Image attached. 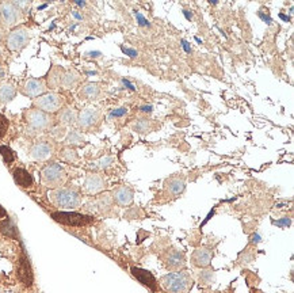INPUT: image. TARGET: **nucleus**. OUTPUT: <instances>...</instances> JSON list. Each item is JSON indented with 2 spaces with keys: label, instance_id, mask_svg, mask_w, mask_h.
Returning a JSON list of instances; mask_svg holds the SVG:
<instances>
[{
  "label": "nucleus",
  "instance_id": "48",
  "mask_svg": "<svg viewBox=\"0 0 294 293\" xmlns=\"http://www.w3.org/2000/svg\"><path fill=\"white\" fill-rule=\"evenodd\" d=\"M0 72H1V71H0Z\"/></svg>",
  "mask_w": 294,
  "mask_h": 293
},
{
  "label": "nucleus",
  "instance_id": "29",
  "mask_svg": "<svg viewBox=\"0 0 294 293\" xmlns=\"http://www.w3.org/2000/svg\"><path fill=\"white\" fill-rule=\"evenodd\" d=\"M0 154H1V158H3L5 164H9V163H12L15 160L14 152H12V150L9 146H0Z\"/></svg>",
  "mask_w": 294,
  "mask_h": 293
},
{
  "label": "nucleus",
  "instance_id": "34",
  "mask_svg": "<svg viewBox=\"0 0 294 293\" xmlns=\"http://www.w3.org/2000/svg\"><path fill=\"white\" fill-rule=\"evenodd\" d=\"M125 114H128V109L126 108H119L111 112V117H122Z\"/></svg>",
  "mask_w": 294,
  "mask_h": 293
},
{
  "label": "nucleus",
  "instance_id": "23",
  "mask_svg": "<svg viewBox=\"0 0 294 293\" xmlns=\"http://www.w3.org/2000/svg\"><path fill=\"white\" fill-rule=\"evenodd\" d=\"M60 121H61L62 125H73L77 121V113L72 108H65L60 113Z\"/></svg>",
  "mask_w": 294,
  "mask_h": 293
},
{
  "label": "nucleus",
  "instance_id": "28",
  "mask_svg": "<svg viewBox=\"0 0 294 293\" xmlns=\"http://www.w3.org/2000/svg\"><path fill=\"white\" fill-rule=\"evenodd\" d=\"M214 281V272L212 269H205L201 274H199V284L208 286Z\"/></svg>",
  "mask_w": 294,
  "mask_h": 293
},
{
  "label": "nucleus",
  "instance_id": "11",
  "mask_svg": "<svg viewBox=\"0 0 294 293\" xmlns=\"http://www.w3.org/2000/svg\"><path fill=\"white\" fill-rule=\"evenodd\" d=\"M53 154V146L47 142H38L30 148V156L34 160H46Z\"/></svg>",
  "mask_w": 294,
  "mask_h": 293
},
{
  "label": "nucleus",
  "instance_id": "20",
  "mask_svg": "<svg viewBox=\"0 0 294 293\" xmlns=\"http://www.w3.org/2000/svg\"><path fill=\"white\" fill-rule=\"evenodd\" d=\"M100 94V86L98 83H87L79 91V96L83 100H96Z\"/></svg>",
  "mask_w": 294,
  "mask_h": 293
},
{
  "label": "nucleus",
  "instance_id": "42",
  "mask_svg": "<svg viewBox=\"0 0 294 293\" xmlns=\"http://www.w3.org/2000/svg\"><path fill=\"white\" fill-rule=\"evenodd\" d=\"M123 84H126L129 87V88H130V90H136V88H134V86L133 84H130V83H129L128 80H123Z\"/></svg>",
  "mask_w": 294,
  "mask_h": 293
},
{
  "label": "nucleus",
  "instance_id": "13",
  "mask_svg": "<svg viewBox=\"0 0 294 293\" xmlns=\"http://www.w3.org/2000/svg\"><path fill=\"white\" fill-rule=\"evenodd\" d=\"M133 190L129 186H118L113 192V201L118 204L119 206H128L133 201Z\"/></svg>",
  "mask_w": 294,
  "mask_h": 293
},
{
  "label": "nucleus",
  "instance_id": "9",
  "mask_svg": "<svg viewBox=\"0 0 294 293\" xmlns=\"http://www.w3.org/2000/svg\"><path fill=\"white\" fill-rule=\"evenodd\" d=\"M0 15L3 18L5 26H14V24H16V22H19L22 12H20L16 3L5 2V3L0 4Z\"/></svg>",
  "mask_w": 294,
  "mask_h": 293
},
{
  "label": "nucleus",
  "instance_id": "24",
  "mask_svg": "<svg viewBox=\"0 0 294 293\" xmlns=\"http://www.w3.org/2000/svg\"><path fill=\"white\" fill-rule=\"evenodd\" d=\"M0 230L4 234L5 236L12 238V239H16L18 238V231H16V227L15 224L9 218H5L4 222L0 224Z\"/></svg>",
  "mask_w": 294,
  "mask_h": 293
},
{
  "label": "nucleus",
  "instance_id": "19",
  "mask_svg": "<svg viewBox=\"0 0 294 293\" xmlns=\"http://www.w3.org/2000/svg\"><path fill=\"white\" fill-rule=\"evenodd\" d=\"M14 180L16 184H19L20 188H24V189L31 188L34 184L33 176L30 175V172L24 168H20V167L14 170Z\"/></svg>",
  "mask_w": 294,
  "mask_h": 293
},
{
  "label": "nucleus",
  "instance_id": "41",
  "mask_svg": "<svg viewBox=\"0 0 294 293\" xmlns=\"http://www.w3.org/2000/svg\"><path fill=\"white\" fill-rule=\"evenodd\" d=\"M141 112H147V113H151V112H152V106H142Z\"/></svg>",
  "mask_w": 294,
  "mask_h": 293
},
{
  "label": "nucleus",
  "instance_id": "1",
  "mask_svg": "<svg viewBox=\"0 0 294 293\" xmlns=\"http://www.w3.org/2000/svg\"><path fill=\"white\" fill-rule=\"evenodd\" d=\"M160 284L170 293H189L190 289L193 288V278L187 272H178L163 276Z\"/></svg>",
  "mask_w": 294,
  "mask_h": 293
},
{
  "label": "nucleus",
  "instance_id": "22",
  "mask_svg": "<svg viewBox=\"0 0 294 293\" xmlns=\"http://www.w3.org/2000/svg\"><path fill=\"white\" fill-rule=\"evenodd\" d=\"M80 82V75L75 71H66L61 76V86L65 88H73L79 84Z\"/></svg>",
  "mask_w": 294,
  "mask_h": 293
},
{
  "label": "nucleus",
  "instance_id": "40",
  "mask_svg": "<svg viewBox=\"0 0 294 293\" xmlns=\"http://www.w3.org/2000/svg\"><path fill=\"white\" fill-rule=\"evenodd\" d=\"M5 216H7V213H5L4 208H3V206H1V205H0V218H5Z\"/></svg>",
  "mask_w": 294,
  "mask_h": 293
},
{
  "label": "nucleus",
  "instance_id": "8",
  "mask_svg": "<svg viewBox=\"0 0 294 293\" xmlns=\"http://www.w3.org/2000/svg\"><path fill=\"white\" fill-rule=\"evenodd\" d=\"M100 121V112L98 109H84L77 114V126L80 129H91L96 126Z\"/></svg>",
  "mask_w": 294,
  "mask_h": 293
},
{
  "label": "nucleus",
  "instance_id": "32",
  "mask_svg": "<svg viewBox=\"0 0 294 293\" xmlns=\"http://www.w3.org/2000/svg\"><path fill=\"white\" fill-rule=\"evenodd\" d=\"M61 158L65 162L75 163V162L77 160V154H76L75 150H72V148H65V150L61 152Z\"/></svg>",
  "mask_w": 294,
  "mask_h": 293
},
{
  "label": "nucleus",
  "instance_id": "2",
  "mask_svg": "<svg viewBox=\"0 0 294 293\" xmlns=\"http://www.w3.org/2000/svg\"><path fill=\"white\" fill-rule=\"evenodd\" d=\"M50 201L57 208L62 209H73L77 208L81 204L80 194L73 189H66V188H58L54 189L49 194Z\"/></svg>",
  "mask_w": 294,
  "mask_h": 293
},
{
  "label": "nucleus",
  "instance_id": "44",
  "mask_svg": "<svg viewBox=\"0 0 294 293\" xmlns=\"http://www.w3.org/2000/svg\"><path fill=\"white\" fill-rule=\"evenodd\" d=\"M183 46H185L186 52H190V50H191V49H190V48H189V44L186 42V41H183Z\"/></svg>",
  "mask_w": 294,
  "mask_h": 293
},
{
  "label": "nucleus",
  "instance_id": "21",
  "mask_svg": "<svg viewBox=\"0 0 294 293\" xmlns=\"http://www.w3.org/2000/svg\"><path fill=\"white\" fill-rule=\"evenodd\" d=\"M16 95V88L11 83H1L0 84V106L8 104Z\"/></svg>",
  "mask_w": 294,
  "mask_h": 293
},
{
  "label": "nucleus",
  "instance_id": "6",
  "mask_svg": "<svg viewBox=\"0 0 294 293\" xmlns=\"http://www.w3.org/2000/svg\"><path fill=\"white\" fill-rule=\"evenodd\" d=\"M52 218L56 220L57 222H61L65 226H72V227H80L94 222V218L91 216H84L80 213L75 212H56L52 213Z\"/></svg>",
  "mask_w": 294,
  "mask_h": 293
},
{
  "label": "nucleus",
  "instance_id": "4",
  "mask_svg": "<svg viewBox=\"0 0 294 293\" xmlns=\"http://www.w3.org/2000/svg\"><path fill=\"white\" fill-rule=\"evenodd\" d=\"M24 118L27 121L28 128L34 132H41L46 130L52 125V117L47 113H43L38 109H28L24 113Z\"/></svg>",
  "mask_w": 294,
  "mask_h": 293
},
{
  "label": "nucleus",
  "instance_id": "27",
  "mask_svg": "<svg viewBox=\"0 0 294 293\" xmlns=\"http://www.w3.org/2000/svg\"><path fill=\"white\" fill-rule=\"evenodd\" d=\"M113 205V197L109 193H104L98 198V208L100 210H109Z\"/></svg>",
  "mask_w": 294,
  "mask_h": 293
},
{
  "label": "nucleus",
  "instance_id": "25",
  "mask_svg": "<svg viewBox=\"0 0 294 293\" xmlns=\"http://www.w3.org/2000/svg\"><path fill=\"white\" fill-rule=\"evenodd\" d=\"M65 142L68 146H81L84 142V138L81 136V133L79 130H71L66 136Z\"/></svg>",
  "mask_w": 294,
  "mask_h": 293
},
{
  "label": "nucleus",
  "instance_id": "47",
  "mask_svg": "<svg viewBox=\"0 0 294 293\" xmlns=\"http://www.w3.org/2000/svg\"><path fill=\"white\" fill-rule=\"evenodd\" d=\"M0 293H3V290H1V288H0Z\"/></svg>",
  "mask_w": 294,
  "mask_h": 293
},
{
  "label": "nucleus",
  "instance_id": "10",
  "mask_svg": "<svg viewBox=\"0 0 294 293\" xmlns=\"http://www.w3.org/2000/svg\"><path fill=\"white\" fill-rule=\"evenodd\" d=\"M45 91H46V84L41 79H28L24 82L23 88H22V92L30 98H38L45 94Z\"/></svg>",
  "mask_w": 294,
  "mask_h": 293
},
{
  "label": "nucleus",
  "instance_id": "35",
  "mask_svg": "<svg viewBox=\"0 0 294 293\" xmlns=\"http://www.w3.org/2000/svg\"><path fill=\"white\" fill-rule=\"evenodd\" d=\"M136 18L138 19V24H141V26H148V20L145 18H144V16H142L141 14H140V12H136Z\"/></svg>",
  "mask_w": 294,
  "mask_h": 293
},
{
  "label": "nucleus",
  "instance_id": "36",
  "mask_svg": "<svg viewBox=\"0 0 294 293\" xmlns=\"http://www.w3.org/2000/svg\"><path fill=\"white\" fill-rule=\"evenodd\" d=\"M121 49H122V52H125L126 53V54H128V56H130V57H136L137 56V52H136V50H133V49H128V48H121Z\"/></svg>",
  "mask_w": 294,
  "mask_h": 293
},
{
  "label": "nucleus",
  "instance_id": "16",
  "mask_svg": "<svg viewBox=\"0 0 294 293\" xmlns=\"http://www.w3.org/2000/svg\"><path fill=\"white\" fill-rule=\"evenodd\" d=\"M132 274L134 276L141 284H144L145 286H148V288H151L152 290L156 289V280H155L153 274L149 273L148 270L140 269V268H132Z\"/></svg>",
  "mask_w": 294,
  "mask_h": 293
},
{
  "label": "nucleus",
  "instance_id": "3",
  "mask_svg": "<svg viewBox=\"0 0 294 293\" xmlns=\"http://www.w3.org/2000/svg\"><path fill=\"white\" fill-rule=\"evenodd\" d=\"M66 180V172L62 168V166L52 163V164L43 167L41 171V182H42L46 188L50 189H58L60 186L64 184Z\"/></svg>",
  "mask_w": 294,
  "mask_h": 293
},
{
  "label": "nucleus",
  "instance_id": "18",
  "mask_svg": "<svg viewBox=\"0 0 294 293\" xmlns=\"http://www.w3.org/2000/svg\"><path fill=\"white\" fill-rule=\"evenodd\" d=\"M166 190L170 193V196H179L183 190H185V180L182 176H171L170 180L166 182Z\"/></svg>",
  "mask_w": 294,
  "mask_h": 293
},
{
  "label": "nucleus",
  "instance_id": "39",
  "mask_svg": "<svg viewBox=\"0 0 294 293\" xmlns=\"http://www.w3.org/2000/svg\"><path fill=\"white\" fill-rule=\"evenodd\" d=\"M87 56L94 57V58H96V57L100 56V52H90V53H87Z\"/></svg>",
  "mask_w": 294,
  "mask_h": 293
},
{
  "label": "nucleus",
  "instance_id": "46",
  "mask_svg": "<svg viewBox=\"0 0 294 293\" xmlns=\"http://www.w3.org/2000/svg\"><path fill=\"white\" fill-rule=\"evenodd\" d=\"M76 4H77V6H81V7H84L85 3H83V2H76Z\"/></svg>",
  "mask_w": 294,
  "mask_h": 293
},
{
  "label": "nucleus",
  "instance_id": "26",
  "mask_svg": "<svg viewBox=\"0 0 294 293\" xmlns=\"http://www.w3.org/2000/svg\"><path fill=\"white\" fill-rule=\"evenodd\" d=\"M62 70L61 68H54L52 70V72L49 74V78H47V83L50 87H57V86L61 84V76H62Z\"/></svg>",
  "mask_w": 294,
  "mask_h": 293
},
{
  "label": "nucleus",
  "instance_id": "30",
  "mask_svg": "<svg viewBox=\"0 0 294 293\" xmlns=\"http://www.w3.org/2000/svg\"><path fill=\"white\" fill-rule=\"evenodd\" d=\"M114 164V158L111 156H103L100 158L99 160H96L94 163V167L99 168V170H104V168H109L110 166Z\"/></svg>",
  "mask_w": 294,
  "mask_h": 293
},
{
  "label": "nucleus",
  "instance_id": "38",
  "mask_svg": "<svg viewBox=\"0 0 294 293\" xmlns=\"http://www.w3.org/2000/svg\"><path fill=\"white\" fill-rule=\"evenodd\" d=\"M54 132H57V133H54V136H57V138H58V136H60V138H61L62 134H64V128L56 129V130H54Z\"/></svg>",
  "mask_w": 294,
  "mask_h": 293
},
{
  "label": "nucleus",
  "instance_id": "15",
  "mask_svg": "<svg viewBox=\"0 0 294 293\" xmlns=\"http://www.w3.org/2000/svg\"><path fill=\"white\" fill-rule=\"evenodd\" d=\"M18 274L19 280H20L24 285L30 286V285L33 284V272H31V266H30V262H28L27 256H24V254L22 256V258H20Z\"/></svg>",
  "mask_w": 294,
  "mask_h": 293
},
{
  "label": "nucleus",
  "instance_id": "31",
  "mask_svg": "<svg viewBox=\"0 0 294 293\" xmlns=\"http://www.w3.org/2000/svg\"><path fill=\"white\" fill-rule=\"evenodd\" d=\"M134 129H136V132L141 133V134L148 133L151 130V121L149 120H140L134 125Z\"/></svg>",
  "mask_w": 294,
  "mask_h": 293
},
{
  "label": "nucleus",
  "instance_id": "45",
  "mask_svg": "<svg viewBox=\"0 0 294 293\" xmlns=\"http://www.w3.org/2000/svg\"><path fill=\"white\" fill-rule=\"evenodd\" d=\"M183 12H185L186 18H187V19H191V14H189L190 11H183Z\"/></svg>",
  "mask_w": 294,
  "mask_h": 293
},
{
  "label": "nucleus",
  "instance_id": "37",
  "mask_svg": "<svg viewBox=\"0 0 294 293\" xmlns=\"http://www.w3.org/2000/svg\"><path fill=\"white\" fill-rule=\"evenodd\" d=\"M275 224H277V226H289L290 220L289 218H285L282 222H275Z\"/></svg>",
  "mask_w": 294,
  "mask_h": 293
},
{
  "label": "nucleus",
  "instance_id": "33",
  "mask_svg": "<svg viewBox=\"0 0 294 293\" xmlns=\"http://www.w3.org/2000/svg\"><path fill=\"white\" fill-rule=\"evenodd\" d=\"M7 129H8V120L3 114H0V138H4Z\"/></svg>",
  "mask_w": 294,
  "mask_h": 293
},
{
  "label": "nucleus",
  "instance_id": "17",
  "mask_svg": "<svg viewBox=\"0 0 294 293\" xmlns=\"http://www.w3.org/2000/svg\"><path fill=\"white\" fill-rule=\"evenodd\" d=\"M186 260L183 252H180L178 250L170 251L166 256V266L171 270H179L182 268H185Z\"/></svg>",
  "mask_w": 294,
  "mask_h": 293
},
{
  "label": "nucleus",
  "instance_id": "5",
  "mask_svg": "<svg viewBox=\"0 0 294 293\" xmlns=\"http://www.w3.org/2000/svg\"><path fill=\"white\" fill-rule=\"evenodd\" d=\"M62 104H64V98L56 92L43 94L34 100V106L43 113H54L57 110L61 109Z\"/></svg>",
  "mask_w": 294,
  "mask_h": 293
},
{
  "label": "nucleus",
  "instance_id": "43",
  "mask_svg": "<svg viewBox=\"0 0 294 293\" xmlns=\"http://www.w3.org/2000/svg\"><path fill=\"white\" fill-rule=\"evenodd\" d=\"M3 40H4V32H3V30L0 28V44L3 42Z\"/></svg>",
  "mask_w": 294,
  "mask_h": 293
},
{
  "label": "nucleus",
  "instance_id": "14",
  "mask_svg": "<svg viewBox=\"0 0 294 293\" xmlns=\"http://www.w3.org/2000/svg\"><path fill=\"white\" fill-rule=\"evenodd\" d=\"M104 180L98 174H90L87 175V178L84 180V190L85 193L88 194H96L102 192L104 189Z\"/></svg>",
  "mask_w": 294,
  "mask_h": 293
},
{
  "label": "nucleus",
  "instance_id": "12",
  "mask_svg": "<svg viewBox=\"0 0 294 293\" xmlns=\"http://www.w3.org/2000/svg\"><path fill=\"white\" fill-rule=\"evenodd\" d=\"M212 258H213L212 250L206 248V247H201V248H197L193 252L191 262H193V265L198 266V268H208L212 262Z\"/></svg>",
  "mask_w": 294,
  "mask_h": 293
},
{
  "label": "nucleus",
  "instance_id": "7",
  "mask_svg": "<svg viewBox=\"0 0 294 293\" xmlns=\"http://www.w3.org/2000/svg\"><path fill=\"white\" fill-rule=\"evenodd\" d=\"M30 41V34L24 28H18L12 30L7 37V48L12 52L22 50Z\"/></svg>",
  "mask_w": 294,
  "mask_h": 293
}]
</instances>
